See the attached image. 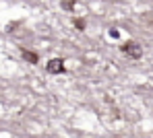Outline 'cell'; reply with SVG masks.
<instances>
[{"mask_svg":"<svg viewBox=\"0 0 153 138\" xmlns=\"http://www.w3.org/2000/svg\"><path fill=\"white\" fill-rule=\"evenodd\" d=\"M120 50H122V54H124V56L132 58V60L143 58V48H141L137 41H126L124 46H120Z\"/></svg>","mask_w":153,"mask_h":138,"instance_id":"1","label":"cell"},{"mask_svg":"<svg viewBox=\"0 0 153 138\" xmlns=\"http://www.w3.org/2000/svg\"><path fill=\"white\" fill-rule=\"evenodd\" d=\"M21 56L29 64H37V60H39V56L35 54V52H31V50H27V48H21Z\"/></svg>","mask_w":153,"mask_h":138,"instance_id":"3","label":"cell"},{"mask_svg":"<svg viewBox=\"0 0 153 138\" xmlns=\"http://www.w3.org/2000/svg\"><path fill=\"white\" fill-rule=\"evenodd\" d=\"M60 4H62L64 10H73V8H75V2H73V0H62Z\"/></svg>","mask_w":153,"mask_h":138,"instance_id":"4","label":"cell"},{"mask_svg":"<svg viewBox=\"0 0 153 138\" xmlns=\"http://www.w3.org/2000/svg\"><path fill=\"white\" fill-rule=\"evenodd\" d=\"M46 70H48L50 74H62V72H66L64 60H62V58H52L50 62H48V66H46Z\"/></svg>","mask_w":153,"mask_h":138,"instance_id":"2","label":"cell"},{"mask_svg":"<svg viewBox=\"0 0 153 138\" xmlns=\"http://www.w3.org/2000/svg\"><path fill=\"white\" fill-rule=\"evenodd\" d=\"M75 27L79 29V31H83V29H85V21H83V19H75Z\"/></svg>","mask_w":153,"mask_h":138,"instance_id":"5","label":"cell"}]
</instances>
